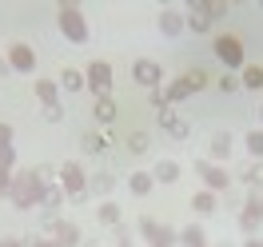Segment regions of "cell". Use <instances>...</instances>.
I'll list each match as a JSON object with an SVG mask.
<instances>
[{
	"label": "cell",
	"mask_w": 263,
	"mask_h": 247,
	"mask_svg": "<svg viewBox=\"0 0 263 247\" xmlns=\"http://www.w3.org/2000/svg\"><path fill=\"white\" fill-rule=\"evenodd\" d=\"M44 192H48V187L36 180V172H12V192H8V199H12L16 207H24V212L36 207V203L44 199Z\"/></svg>",
	"instance_id": "obj_1"
},
{
	"label": "cell",
	"mask_w": 263,
	"mask_h": 247,
	"mask_svg": "<svg viewBox=\"0 0 263 247\" xmlns=\"http://www.w3.org/2000/svg\"><path fill=\"white\" fill-rule=\"evenodd\" d=\"M56 20H60V32H64L72 44H84V40H88V20H84V12L76 4H60Z\"/></svg>",
	"instance_id": "obj_2"
},
{
	"label": "cell",
	"mask_w": 263,
	"mask_h": 247,
	"mask_svg": "<svg viewBox=\"0 0 263 247\" xmlns=\"http://www.w3.org/2000/svg\"><path fill=\"white\" fill-rule=\"evenodd\" d=\"M60 192H64L72 203H80V199L88 196V176H84L80 164H64L60 167Z\"/></svg>",
	"instance_id": "obj_3"
},
{
	"label": "cell",
	"mask_w": 263,
	"mask_h": 247,
	"mask_svg": "<svg viewBox=\"0 0 263 247\" xmlns=\"http://www.w3.org/2000/svg\"><path fill=\"white\" fill-rule=\"evenodd\" d=\"M223 4H192L187 8V28L192 32H212V24L215 20H223Z\"/></svg>",
	"instance_id": "obj_4"
},
{
	"label": "cell",
	"mask_w": 263,
	"mask_h": 247,
	"mask_svg": "<svg viewBox=\"0 0 263 247\" xmlns=\"http://www.w3.org/2000/svg\"><path fill=\"white\" fill-rule=\"evenodd\" d=\"M84 80H88V92H96V100L112 96V64L108 60H92L84 68Z\"/></svg>",
	"instance_id": "obj_5"
},
{
	"label": "cell",
	"mask_w": 263,
	"mask_h": 247,
	"mask_svg": "<svg viewBox=\"0 0 263 247\" xmlns=\"http://www.w3.org/2000/svg\"><path fill=\"white\" fill-rule=\"evenodd\" d=\"M140 231H144L148 247H180V231H172V227H160L156 219H140Z\"/></svg>",
	"instance_id": "obj_6"
},
{
	"label": "cell",
	"mask_w": 263,
	"mask_h": 247,
	"mask_svg": "<svg viewBox=\"0 0 263 247\" xmlns=\"http://www.w3.org/2000/svg\"><path fill=\"white\" fill-rule=\"evenodd\" d=\"M196 176L208 183V192H228V167L212 164V160H196Z\"/></svg>",
	"instance_id": "obj_7"
},
{
	"label": "cell",
	"mask_w": 263,
	"mask_h": 247,
	"mask_svg": "<svg viewBox=\"0 0 263 247\" xmlns=\"http://www.w3.org/2000/svg\"><path fill=\"white\" fill-rule=\"evenodd\" d=\"M263 223V196L259 192H251V196L243 199V215H239V227L247 231V235H255Z\"/></svg>",
	"instance_id": "obj_8"
},
{
	"label": "cell",
	"mask_w": 263,
	"mask_h": 247,
	"mask_svg": "<svg viewBox=\"0 0 263 247\" xmlns=\"http://www.w3.org/2000/svg\"><path fill=\"white\" fill-rule=\"evenodd\" d=\"M215 56L228 68H243V44L235 36H215Z\"/></svg>",
	"instance_id": "obj_9"
},
{
	"label": "cell",
	"mask_w": 263,
	"mask_h": 247,
	"mask_svg": "<svg viewBox=\"0 0 263 247\" xmlns=\"http://www.w3.org/2000/svg\"><path fill=\"white\" fill-rule=\"evenodd\" d=\"M132 80L144 84V88H160L164 72H160V64H156V60H136V64H132Z\"/></svg>",
	"instance_id": "obj_10"
},
{
	"label": "cell",
	"mask_w": 263,
	"mask_h": 247,
	"mask_svg": "<svg viewBox=\"0 0 263 247\" xmlns=\"http://www.w3.org/2000/svg\"><path fill=\"white\" fill-rule=\"evenodd\" d=\"M48 227H52V239L60 247H80V227H76V223H68V219H48Z\"/></svg>",
	"instance_id": "obj_11"
},
{
	"label": "cell",
	"mask_w": 263,
	"mask_h": 247,
	"mask_svg": "<svg viewBox=\"0 0 263 247\" xmlns=\"http://www.w3.org/2000/svg\"><path fill=\"white\" fill-rule=\"evenodd\" d=\"M4 60L16 68V72H32V68H36V52H32V44H12Z\"/></svg>",
	"instance_id": "obj_12"
},
{
	"label": "cell",
	"mask_w": 263,
	"mask_h": 247,
	"mask_svg": "<svg viewBox=\"0 0 263 247\" xmlns=\"http://www.w3.org/2000/svg\"><path fill=\"white\" fill-rule=\"evenodd\" d=\"M12 124H0V167H12L16 164V151H12Z\"/></svg>",
	"instance_id": "obj_13"
},
{
	"label": "cell",
	"mask_w": 263,
	"mask_h": 247,
	"mask_svg": "<svg viewBox=\"0 0 263 247\" xmlns=\"http://www.w3.org/2000/svg\"><path fill=\"white\" fill-rule=\"evenodd\" d=\"M183 28H187V20H183L176 8H164V12H160V32L164 36H180Z\"/></svg>",
	"instance_id": "obj_14"
},
{
	"label": "cell",
	"mask_w": 263,
	"mask_h": 247,
	"mask_svg": "<svg viewBox=\"0 0 263 247\" xmlns=\"http://www.w3.org/2000/svg\"><path fill=\"white\" fill-rule=\"evenodd\" d=\"M164 128H167L172 140H187V136H192V124H187L183 116H172V112H164Z\"/></svg>",
	"instance_id": "obj_15"
},
{
	"label": "cell",
	"mask_w": 263,
	"mask_h": 247,
	"mask_svg": "<svg viewBox=\"0 0 263 247\" xmlns=\"http://www.w3.org/2000/svg\"><path fill=\"white\" fill-rule=\"evenodd\" d=\"M192 92H196V88L187 84V76H180V80H172V84L164 88V100H167V104H176V100H187Z\"/></svg>",
	"instance_id": "obj_16"
},
{
	"label": "cell",
	"mask_w": 263,
	"mask_h": 247,
	"mask_svg": "<svg viewBox=\"0 0 263 247\" xmlns=\"http://www.w3.org/2000/svg\"><path fill=\"white\" fill-rule=\"evenodd\" d=\"M215 207H219V199H215V192H208V187L192 196V212H199V215H212Z\"/></svg>",
	"instance_id": "obj_17"
},
{
	"label": "cell",
	"mask_w": 263,
	"mask_h": 247,
	"mask_svg": "<svg viewBox=\"0 0 263 247\" xmlns=\"http://www.w3.org/2000/svg\"><path fill=\"white\" fill-rule=\"evenodd\" d=\"M116 112H120V108H116V100H112V96H100V100H96V108H92V116H96L100 124H116Z\"/></svg>",
	"instance_id": "obj_18"
},
{
	"label": "cell",
	"mask_w": 263,
	"mask_h": 247,
	"mask_svg": "<svg viewBox=\"0 0 263 247\" xmlns=\"http://www.w3.org/2000/svg\"><path fill=\"white\" fill-rule=\"evenodd\" d=\"M239 88L259 92V88H263V68L259 64H243V72H239Z\"/></svg>",
	"instance_id": "obj_19"
},
{
	"label": "cell",
	"mask_w": 263,
	"mask_h": 247,
	"mask_svg": "<svg viewBox=\"0 0 263 247\" xmlns=\"http://www.w3.org/2000/svg\"><path fill=\"white\" fill-rule=\"evenodd\" d=\"M56 96H60V84H56V80H36V100H40L44 108H52Z\"/></svg>",
	"instance_id": "obj_20"
},
{
	"label": "cell",
	"mask_w": 263,
	"mask_h": 247,
	"mask_svg": "<svg viewBox=\"0 0 263 247\" xmlns=\"http://www.w3.org/2000/svg\"><path fill=\"white\" fill-rule=\"evenodd\" d=\"M152 180H156V183H176V180H180V164L160 160V164H156V172H152Z\"/></svg>",
	"instance_id": "obj_21"
},
{
	"label": "cell",
	"mask_w": 263,
	"mask_h": 247,
	"mask_svg": "<svg viewBox=\"0 0 263 247\" xmlns=\"http://www.w3.org/2000/svg\"><path fill=\"white\" fill-rule=\"evenodd\" d=\"M228 156H231V136L228 132H215L212 136V164H215V160H228Z\"/></svg>",
	"instance_id": "obj_22"
},
{
	"label": "cell",
	"mask_w": 263,
	"mask_h": 247,
	"mask_svg": "<svg viewBox=\"0 0 263 247\" xmlns=\"http://www.w3.org/2000/svg\"><path fill=\"white\" fill-rule=\"evenodd\" d=\"M180 247H208V235H203V227H183L180 231Z\"/></svg>",
	"instance_id": "obj_23"
},
{
	"label": "cell",
	"mask_w": 263,
	"mask_h": 247,
	"mask_svg": "<svg viewBox=\"0 0 263 247\" xmlns=\"http://www.w3.org/2000/svg\"><path fill=\"white\" fill-rule=\"evenodd\" d=\"M128 187H132V196H148L152 187H156V180H152V172H136L128 180Z\"/></svg>",
	"instance_id": "obj_24"
},
{
	"label": "cell",
	"mask_w": 263,
	"mask_h": 247,
	"mask_svg": "<svg viewBox=\"0 0 263 247\" xmlns=\"http://www.w3.org/2000/svg\"><path fill=\"white\" fill-rule=\"evenodd\" d=\"M60 88H68V92H80V88H88V80H84L80 68H64V76H60Z\"/></svg>",
	"instance_id": "obj_25"
},
{
	"label": "cell",
	"mask_w": 263,
	"mask_h": 247,
	"mask_svg": "<svg viewBox=\"0 0 263 247\" xmlns=\"http://www.w3.org/2000/svg\"><path fill=\"white\" fill-rule=\"evenodd\" d=\"M80 148L88 151V156H100V151H108V140H104V136H96V132H84V136H80Z\"/></svg>",
	"instance_id": "obj_26"
},
{
	"label": "cell",
	"mask_w": 263,
	"mask_h": 247,
	"mask_svg": "<svg viewBox=\"0 0 263 247\" xmlns=\"http://www.w3.org/2000/svg\"><path fill=\"white\" fill-rule=\"evenodd\" d=\"M239 180H243V183H251V187H259V183H263V160H251V164H243Z\"/></svg>",
	"instance_id": "obj_27"
},
{
	"label": "cell",
	"mask_w": 263,
	"mask_h": 247,
	"mask_svg": "<svg viewBox=\"0 0 263 247\" xmlns=\"http://www.w3.org/2000/svg\"><path fill=\"white\" fill-rule=\"evenodd\" d=\"M100 223L104 227H120V207L116 203H100Z\"/></svg>",
	"instance_id": "obj_28"
},
{
	"label": "cell",
	"mask_w": 263,
	"mask_h": 247,
	"mask_svg": "<svg viewBox=\"0 0 263 247\" xmlns=\"http://www.w3.org/2000/svg\"><path fill=\"white\" fill-rule=\"evenodd\" d=\"M88 183H92V192H100V196H108V192H112V187H116V180H112V176H108V172H100V176H92V180H88Z\"/></svg>",
	"instance_id": "obj_29"
},
{
	"label": "cell",
	"mask_w": 263,
	"mask_h": 247,
	"mask_svg": "<svg viewBox=\"0 0 263 247\" xmlns=\"http://www.w3.org/2000/svg\"><path fill=\"white\" fill-rule=\"evenodd\" d=\"M247 151H251V160H263V132H247Z\"/></svg>",
	"instance_id": "obj_30"
},
{
	"label": "cell",
	"mask_w": 263,
	"mask_h": 247,
	"mask_svg": "<svg viewBox=\"0 0 263 247\" xmlns=\"http://www.w3.org/2000/svg\"><path fill=\"white\" fill-rule=\"evenodd\" d=\"M128 148L136 151V156H144V151H148V136H144V132H132L128 136Z\"/></svg>",
	"instance_id": "obj_31"
},
{
	"label": "cell",
	"mask_w": 263,
	"mask_h": 247,
	"mask_svg": "<svg viewBox=\"0 0 263 247\" xmlns=\"http://www.w3.org/2000/svg\"><path fill=\"white\" fill-rule=\"evenodd\" d=\"M187 84H192V88H208V84H212V76H208V72H203V68H196V72H187Z\"/></svg>",
	"instance_id": "obj_32"
},
{
	"label": "cell",
	"mask_w": 263,
	"mask_h": 247,
	"mask_svg": "<svg viewBox=\"0 0 263 247\" xmlns=\"http://www.w3.org/2000/svg\"><path fill=\"white\" fill-rule=\"evenodd\" d=\"M12 192V167H0V199H8Z\"/></svg>",
	"instance_id": "obj_33"
},
{
	"label": "cell",
	"mask_w": 263,
	"mask_h": 247,
	"mask_svg": "<svg viewBox=\"0 0 263 247\" xmlns=\"http://www.w3.org/2000/svg\"><path fill=\"white\" fill-rule=\"evenodd\" d=\"M215 88H219V92H235V88H239V76H219V84H215Z\"/></svg>",
	"instance_id": "obj_34"
},
{
	"label": "cell",
	"mask_w": 263,
	"mask_h": 247,
	"mask_svg": "<svg viewBox=\"0 0 263 247\" xmlns=\"http://www.w3.org/2000/svg\"><path fill=\"white\" fill-rule=\"evenodd\" d=\"M44 120H48V124H60V120H64V108H60V104L44 108Z\"/></svg>",
	"instance_id": "obj_35"
},
{
	"label": "cell",
	"mask_w": 263,
	"mask_h": 247,
	"mask_svg": "<svg viewBox=\"0 0 263 247\" xmlns=\"http://www.w3.org/2000/svg\"><path fill=\"white\" fill-rule=\"evenodd\" d=\"M152 104H156L160 112H167V100H164V92H160V88H152Z\"/></svg>",
	"instance_id": "obj_36"
},
{
	"label": "cell",
	"mask_w": 263,
	"mask_h": 247,
	"mask_svg": "<svg viewBox=\"0 0 263 247\" xmlns=\"http://www.w3.org/2000/svg\"><path fill=\"white\" fill-rule=\"evenodd\" d=\"M0 247H24V243H20V239H12V235H8V239H0Z\"/></svg>",
	"instance_id": "obj_37"
},
{
	"label": "cell",
	"mask_w": 263,
	"mask_h": 247,
	"mask_svg": "<svg viewBox=\"0 0 263 247\" xmlns=\"http://www.w3.org/2000/svg\"><path fill=\"white\" fill-rule=\"evenodd\" d=\"M32 247H60V243H56V239H36Z\"/></svg>",
	"instance_id": "obj_38"
},
{
	"label": "cell",
	"mask_w": 263,
	"mask_h": 247,
	"mask_svg": "<svg viewBox=\"0 0 263 247\" xmlns=\"http://www.w3.org/2000/svg\"><path fill=\"white\" fill-rule=\"evenodd\" d=\"M243 247H263V239H259V235H251V239H247Z\"/></svg>",
	"instance_id": "obj_39"
},
{
	"label": "cell",
	"mask_w": 263,
	"mask_h": 247,
	"mask_svg": "<svg viewBox=\"0 0 263 247\" xmlns=\"http://www.w3.org/2000/svg\"><path fill=\"white\" fill-rule=\"evenodd\" d=\"M4 64H8V60H4V56H0V72H4Z\"/></svg>",
	"instance_id": "obj_40"
},
{
	"label": "cell",
	"mask_w": 263,
	"mask_h": 247,
	"mask_svg": "<svg viewBox=\"0 0 263 247\" xmlns=\"http://www.w3.org/2000/svg\"><path fill=\"white\" fill-rule=\"evenodd\" d=\"M259 120H263V108H259Z\"/></svg>",
	"instance_id": "obj_41"
}]
</instances>
